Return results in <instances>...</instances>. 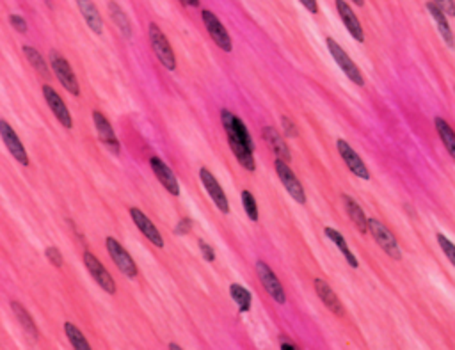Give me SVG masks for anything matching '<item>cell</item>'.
<instances>
[{
	"label": "cell",
	"mask_w": 455,
	"mask_h": 350,
	"mask_svg": "<svg viewBox=\"0 0 455 350\" xmlns=\"http://www.w3.org/2000/svg\"><path fill=\"white\" fill-rule=\"evenodd\" d=\"M221 119H222V126H224L226 137H228V142H230L231 152H233V155L237 156L238 164H240L245 171L252 173L254 169H257L254 156H252L254 155V152H251V149L244 144V141H242L240 135L237 133V128H235V123H233L235 116L231 114L230 111H222Z\"/></svg>",
	"instance_id": "1"
},
{
	"label": "cell",
	"mask_w": 455,
	"mask_h": 350,
	"mask_svg": "<svg viewBox=\"0 0 455 350\" xmlns=\"http://www.w3.org/2000/svg\"><path fill=\"white\" fill-rule=\"evenodd\" d=\"M149 43H151V48H154L155 55L158 58L161 65L164 66L169 72H175L176 69V59L175 52H172L171 45H169L168 38L164 36V32L161 31V27L157 23H149Z\"/></svg>",
	"instance_id": "2"
},
{
	"label": "cell",
	"mask_w": 455,
	"mask_h": 350,
	"mask_svg": "<svg viewBox=\"0 0 455 350\" xmlns=\"http://www.w3.org/2000/svg\"><path fill=\"white\" fill-rule=\"evenodd\" d=\"M50 66H52V69H54L55 76L59 79L62 88H64L69 95L73 96L81 95V86H79V80L77 76H75V73H73L72 66H69L68 61L62 58L61 53L55 52V50L50 52Z\"/></svg>",
	"instance_id": "3"
},
{
	"label": "cell",
	"mask_w": 455,
	"mask_h": 350,
	"mask_svg": "<svg viewBox=\"0 0 455 350\" xmlns=\"http://www.w3.org/2000/svg\"><path fill=\"white\" fill-rule=\"evenodd\" d=\"M368 228H370L372 236H374V240L379 244V248L383 249L388 256H391L393 260L402 258L397 238H395L393 233H391L383 222L377 221V219H368Z\"/></svg>",
	"instance_id": "4"
},
{
	"label": "cell",
	"mask_w": 455,
	"mask_h": 350,
	"mask_svg": "<svg viewBox=\"0 0 455 350\" xmlns=\"http://www.w3.org/2000/svg\"><path fill=\"white\" fill-rule=\"evenodd\" d=\"M325 43H327V48H330L333 59L337 61V65L340 66L341 72L348 76V80H352V82H354L356 86H365V79H363V75H361L360 68L356 66V62L348 58L347 52H345V50L341 48V46L338 45L333 38H327L325 39Z\"/></svg>",
	"instance_id": "5"
},
{
	"label": "cell",
	"mask_w": 455,
	"mask_h": 350,
	"mask_svg": "<svg viewBox=\"0 0 455 350\" xmlns=\"http://www.w3.org/2000/svg\"><path fill=\"white\" fill-rule=\"evenodd\" d=\"M257 274L260 278L262 285H264L265 292L271 295V299H274L278 304H285L287 302V295H285V290L281 286L280 279L274 274L271 267L265 262H257Z\"/></svg>",
	"instance_id": "6"
},
{
	"label": "cell",
	"mask_w": 455,
	"mask_h": 350,
	"mask_svg": "<svg viewBox=\"0 0 455 350\" xmlns=\"http://www.w3.org/2000/svg\"><path fill=\"white\" fill-rule=\"evenodd\" d=\"M276 173H278V178L281 180V183L285 185V189L288 191V194L295 199L297 203L304 205L306 203V192L302 189V185L299 183V180L295 178L294 171L288 168V162L283 159L276 160Z\"/></svg>",
	"instance_id": "7"
},
{
	"label": "cell",
	"mask_w": 455,
	"mask_h": 350,
	"mask_svg": "<svg viewBox=\"0 0 455 350\" xmlns=\"http://www.w3.org/2000/svg\"><path fill=\"white\" fill-rule=\"evenodd\" d=\"M105 245H107L109 255H111L112 262L118 265L119 271H121L125 276H128V278H135V276H137V265H135L132 256L125 251V248L119 244L118 240L109 236V238L105 240Z\"/></svg>",
	"instance_id": "8"
},
{
	"label": "cell",
	"mask_w": 455,
	"mask_h": 350,
	"mask_svg": "<svg viewBox=\"0 0 455 350\" xmlns=\"http://www.w3.org/2000/svg\"><path fill=\"white\" fill-rule=\"evenodd\" d=\"M84 265L86 269L89 271V274H91V278L95 279L96 283L100 285V288H104L105 292L111 293V295H114L116 293V283L114 279L111 278V274H109L107 271H105L104 263L100 262L98 258H96L93 253L86 251L84 253Z\"/></svg>",
	"instance_id": "9"
},
{
	"label": "cell",
	"mask_w": 455,
	"mask_h": 350,
	"mask_svg": "<svg viewBox=\"0 0 455 350\" xmlns=\"http://www.w3.org/2000/svg\"><path fill=\"white\" fill-rule=\"evenodd\" d=\"M201 18H203L205 27H207L208 34H210V38L214 39L215 45H217L221 50H224V52H231V48H233V45H231V38L230 34H228V31L224 29V25L221 23V20H219L212 11H207V9L201 13Z\"/></svg>",
	"instance_id": "10"
},
{
	"label": "cell",
	"mask_w": 455,
	"mask_h": 350,
	"mask_svg": "<svg viewBox=\"0 0 455 350\" xmlns=\"http://www.w3.org/2000/svg\"><path fill=\"white\" fill-rule=\"evenodd\" d=\"M199 178H201V183H203V187L207 189L208 196H210L212 201L215 203V206H217L222 213H230V203H228V198H226L224 191L221 189L215 176L212 175L207 168H201L199 169Z\"/></svg>",
	"instance_id": "11"
},
{
	"label": "cell",
	"mask_w": 455,
	"mask_h": 350,
	"mask_svg": "<svg viewBox=\"0 0 455 350\" xmlns=\"http://www.w3.org/2000/svg\"><path fill=\"white\" fill-rule=\"evenodd\" d=\"M43 96H45L46 103H48V107H50V111L54 112V116L57 118V121L61 123L64 128L72 130L73 128L72 114H69L68 107L64 105V102H62L61 96L57 95V91H55L52 86H43Z\"/></svg>",
	"instance_id": "12"
},
{
	"label": "cell",
	"mask_w": 455,
	"mask_h": 350,
	"mask_svg": "<svg viewBox=\"0 0 455 350\" xmlns=\"http://www.w3.org/2000/svg\"><path fill=\"white\" fill-rule=\"evenodd\" d=\"M337 148H338V153H340V156L344 159V162L347 164L348 171L354 173V175L360 176V178H363V180H370L368 168L365 166L363 160L360 159V155H358V153L351 148V144H348L347 141H344V139H338Z\"/></svg>",
	"instance_id": "13"
},
{
	"label": "cell",
	"mask_w": 455,
	"mask_h": 350,
	"mask_svg": "<svg viewBox=\"0 0 455 350\" xmlns=\"http://www.w3.org/2000/svg\"><path fill=\"white\" fill-rule=\"evenodd\" d=\"M0 137H2V141H4L6 148L9 149V153H11V155L18 160L20 164L29 166L27 152H25L23 144L20 142V137L15 133V130H13L11 126L4 121V119L0 121Z\"/></svg>",
	"instance_id": "14"
},
{
	"label": "cell",
	"mask_w": 455,
	"mask_h": 350,
	"mask_svg": "<svg viewBox=\"0 0 455 350\" xmlns=\"http://www.w3.org/2000/svg\"><path fill=\"white\" fill-rule=\"evenodd\" d=\"M93 121H95V126H96V132H98V137L100 141L104 142L105 146H107L109 149H111L114 155H119L121 153V146H119V141L118 137H116L114 133V128L111 126V123H109V119L105 118L102 112L95 111L93 112Z\"/></svg>",
	"instance_id": "15"
},
{
	"label": "cell",
	"mask_w": 455,
	"mask_h": 350,
	"mask_svg": "<svg viewBox=\"0 0 455 350\" xmlns=\"http://www.w3.org/2000/svg\"><path fill=\"white\" fill-rule=\"evenodd\" d=\"M149 166H151V171H154V175L157 176V180L162 183V185H164V189L169 192V194H172V196L180 194V185H178V180H176L175 173L171 171V168H169V166H165L164 162L158 159V156H151V159H149Z\"/></svg>",
	"instance_id": "16"
},
{
	"label": "cell",
	"mask_w": 455,
	"mask_h": 350,
	"mask_svg": "<svg viewBox=\"0 0 455 350\" xmlns=\"http://www.w3.org/2000/svg\"><path fill=\"white\" fill-rule=\"evenodd\" d=\"M334 4H337L338 15H340L341 22H344V25L347 27V31L351 32L352 38L356 39L358 43H363L365 41L363 27H361L360 20H358V16L354 15V11H352L351 6H348L345 0H337Z\"/></svg>",
	"instance_id": "17"
},
{
	"label": "cell",
	"mask_w": 455,
	"mask_h": 350,
	"mask_svg": "<svg viewBox=\"0 0 455 350\" xmlns=\"http://www.w3.org/2000/svg\"><path fill=\"white\" fill-rule=\"evenodd\" d=\"M130 217L132 221L135 222V226L139 228V231L142 233V235L146 236V238L151 242L154 245H157V248H164V238H162L161 231L157 229V226L154 224V222L149 221L148 217H146L144 213L141 212L139 208H130Z\"/></svg>",
	"instance_id": "18"
},
{
	"label": "cell",
	"mask_w": 455,
	"mask_h": 350,
	"mask_svg": "<svg viewBox=\"0 0 455 350\" xmlns=\"http://www.w3.org/2000/svg\"><path fill=\"white\" fill-rule=\"evenodd\" d=\"M315 290H317L322 304H324L325 308L330 309V311L333 313V315H337V316L344 315V306H341L340 299L337 297V293L333 292V288H331V286L327 285V283L317 278V279H315Z\"/></svg>",
	"instance_id": "19"
},
{
	"label": "cell",
	"mask_w": 455,
	"mask_h": 350,
	"mask_svg": "<svg viewBox=\"0 0 455 350\" xmlns=\"http://www.w3.org/2000/svg\"><path fill=\"white\" fill-rule=\"evenodd\" d=\"M427 11L430 13V16H433V20L436 22L437 25V31H440V34L443 36L444 43H447L448 46H454L455 45V38H454V32H451L450 25H448V18H447V13L443 11V9L440 8V6L436 4V2H427Z\"/></svg>",
	"instance_id": "20"
},
{
	"label": "cell",
	"mask_w": 455,
	"mask_h": 350,
	"mask_svg": "<svg viewBox=\"0 0 455 350\" xmlns=\"http://www.w3.org/2000/svg\"><path fill=\"white\" fill-rule=\"evenodd\" d=\"M77 6L82 13V18L89 25V29L95 34H102L104 32V20H102V15L96 9V6L93 4V0H77Z\"/></svg>",
	"instance_id": "21"
},
{
	"label": "cell",
	"mask_w": 455,
	"mask_h": 350,
	"mask_svg": "<svg viewBox=\"0 0 455 350\" xmlns=\"http://www.w3.org/2000/svg\"><path fill=\"white\" fill-rule=\"evenodd\" d=\"M341 199H344V205H345V210H347L348 217H351V221L356 224V228L360 229V233H368L370 231V228H368V219L367 215H365L363 208H361L360 205L356 203V199H352L351 196L344 194L341 196Z\"/></svg>",
	"instance_id": "22"
},
{
	"label": "cell",
	"mask_w": 455,
	"mask_h": 350,
	"mask_svg": "<svg viewBox=\"0 0 455 350\" xmlns=\"http://www.w3.org/2000/svg\"><path fill=\"white\" fill-rule=\"evenodd\" d=\"M264 139L269 142V146H271L272 149L276 152V155H278V159H283L287 160V162H290L292 160V153H290V148L287 146V142L281 139V135L278 132H276L274 128H271V126H265L264 128Z\"/></svg>",
	"instance_id": "23"
},
{
	"label": "cell",
	"mask_w": 455,
	"mask_h": 350,
	"mask_svg": "<svg viewBox=\"0 0 455 350\" xmlns=\"http://www.w3.org/2000/svg\"><path fill=\"white\" fill-rule=\"evenodd\" d=\"M324 235L327 236V238H330L331 242H333V244L337 245L338 249H340L341 255L345 256V260H347V263L352 267V269H358V267H360V263H358L356 256H354L351 253V249H348L347 242H345V238H344V236H341L340 231H337V229H334V228H325L324 229Z\"/></svg>",
	"instance_id": "24"
},
{
	"label": "cell",
	"mask_w": 455,
	"mask_h": 350,
	"mask_svg": "<svg viewBox=\"0 0 455 350\" xmlns=\"http://www.w3.org/2000/svg\"><path fill=\"white\" fill-rule=\"evenodd\" d=\"M434 125H436V130H437V133H440V139L443 141L444 148H447V152L450 153L451 159L455 160V132H454V128L448 125V121H444L443 118H440V116L434 119Z\"/></svg>",
	"instance_id": "25"
},
{
	"label": "cell",
	"mask_w": 455,
	"mask_h": 350,
	"mask_svg": "<svg viewBox=\"0 0 455 350\" xmlns=\"http://www.w3.org/2000/svg\"><path fill=\"white\" fill-rule=\"evenodd\" d=\"M107 8H109V15H111L112 22L118 25V29L123 32V36H125V38H132V25H130V22H128V16H126L125 11L119 8L118 2L111 0Z\"/></svg>",
	"instance_id": "26"
},
{
	"label": "cell",
	"mask_w": 455,
	"mask_h": 350,
	"mask_svg": "<svg viewBox=\"0 0 455 350\" xmlns=\"http://www.w3.org/2000/svg\"><path fill=\"white\" fill-rule=\"evenodd\" d=\"M11 308H13V311H15L16 318L20 320V324H22L23 331L27 332V335H31L34 339H38L39 331H38V328H36V322L32 320V316L27 313V309L23 308L20 302H15V301L11 302Z\"/></svg>",
	"instance_id": "27"
},
{
	"label": "cell",
	"mask_w": 455,
	"mask_h": 350,
	"mask_svg": "<svg viewBox=\"0 0 455 350\" xmlns=\"http://www.w3.org/2000/svg\"><path fill=\"white\" fill-rule=\"evenodd\" d=\"M230 293H231V299L237 302L240 313H247L249 309H251V292H249L247 288L233 283V285L230 286Z\"/></svg>",
	"instance_id": "28"
},
{
	"label": "cell",
	"mask_w": 455,
	"mask_h": 350,
	"mask_svg": "<svg viewBox=\"0 0 455 350\" xmlns=\"http://www.w3.org/2000/svg\"><path fill=\"white\" fill-rule=\"evenodd\" d=\"M64 332H66V336H68V339H69V343H72L73 349H77V350L91 349V345L88 343L86 336L79 331V328H75V325L69 324V322H66L64 324Z\"/></svg>",
	"instance_id": "29"
},
{
	"label": "cell",
	"mask_w": 455,
	"mask_h": 350,
	"mask_svg": "<svg viewBox=\"0 0 455 350\" xmlns=\"http://www.w3.org/2000/svg\"><path fill=\"white\" fill-rule=\"evenodd\" d=\"M23 53H25L27 61L31 62L32 68H34L36 72L39 73V75L48 76V66H46V62L43 61L41 53H39L38 50L32 48V46H29V45H25V46H23Z\"/></svg>",
	"instance_id": "30"
},
{
	"label": "cell",
	"mask_w": 455,
	"mask_h": 350,
	"mask_svg": "<svg viewBox=\"0 0 455 350\" xmlns=\"http://www.w3.org/2000/svg\"><path fill=\"white\" fill-rule=\"evenodd\" d=\"M242 205H244L245 213H247V217L251 221H258V206H257V199L254 196L251 194L249 191H242Z\"/></svg>",
	"instance_id": "31"
},
{
	"label": "cell",
	"mask_w": 455,
	"mask_h": 350,
	"mask_svg": "<svg viewBox=\"0 0 455 350\" xmlns=\"http://www.w3.org/2000/svg\"><path fill=\"white\" fill-rule=\"evenodd\" d=\"M437 244H440V248L443 249V253H444V256L448 258V262L455 267V244L454 242H450V240H448V236H444L443 233H437Z\"/></svg>",
	"instance_id": "32"
},
{
	"label": "cell",
	"mask_w": 455,
	"mask_h": 350,
	"mask_svg": "<svg viewBox=\"0 0 455 350\" xmlns=\"http://www.w3.org/2000/svg\"><path fill=\"white\" fill-rule=\"evenodd\" d=\"M46 258L50 260V263H52V265L57 267V269H61L62 267V256H61V251H59L57 248L46 249Z\"/></svg>",
	"instance_id": "33"
},
{
	"label": "cell",
	"mask_w": 455,
	"mask_h": 350,
	"mask_svg": "<svg viewBox=\"0 0 455 350\" xmlns=\"http://www.w3.org/2000/svg\"><path fill=\"white\" fill-rule=\"evenodd\" d=\"M9 23L15 27L16 31L22 32V34L23 32H27V22H25L20 15H9Z\"/></svg>",
	"instance_id": "34"
},
{
	"label": "cell",
	"mask_w": 455,
	"mask_h": 350,
	"mask_svg": "<svg viewBox=\"0 0 455 350\" xmlns=\"http://www.w3.org/2000/svg\"><path fill=\"white\" fill-rule=\"evenodd\" d=\"M198 248H199V251H201V255H203V258L207 260V262H214V260H215L214 249H212L210 245H208L207 242H205V240H199Z\"/></svg>",
	"instance_id": "35"
},
{
	"label": "cell",
	"mask_w": 455,
	"mask_h": 350,
	"mask_svg": "<svg viewBox=\"0 0 455 350\" xmlns=\"http://www.w3.org/2000/svg\"><path fill=\"white\" fill-rule=\"evenodd\" d=\"M281 125H283L285 133H287L288 137H297V130H295V125L290 121V118H287V116H281Z\"/></svg>",
	"instance_id": "36"
},
{
	"label": "cell",
	"mask_w": 455,
	"mask_h": 350,
	"mask_svg": "<svg viewBox=\"0 0 455 350\" xmlns=\"http://www.w3.org/2000/svg\"><path fill=\"white\" fill-rule=\"evenodd\" d=\"M448 16H455V2L454 0H434Z\"/></svg>",
	"instance_id": "37"
},
{
	"label": "cell",
	"mask_w": 455,
	"mask_h": 350,
	"mask_svg": "<svg viewBox=\"0 0 455 350\" xmlns=\"http://www.w3.org/2000/svg\"><path fill=\"white\" fill-rule=\"evenodd\" d=\"M191 228H192V222L189 221V219H180V222H178V226H176V235H185V233H191Z\"/></svg>",
	"instance_id": "38"
},
{
	"label": "cell",
	"mask_w": 455,
	"mask_h": 350,
	"mask_svg": "<svg viewBox=\"0 0 455 350\" xmlns=\"http://www.w3.org/2000/svg\"><path fill=\"white\" fill-rule=\"evenodd\" d=\"M304 8L308 9V11L311 13V15H317L318 13V6H317V0H299Z\"/></svg>",
	"instance_id": "39"
},
{
	"label": "cell",
	"mask_w": 455,
	"mask_h": 350,
	"mask_svg": "<svg viewBox=\"0 0 455 350\" xmlns=\"http://www.w3.org/2000/svg\"><path fill=\"white\" fill-rule=\"evenodd\" d=\"M185 6H191V8H198L199 0H182Z\"/></svg>",
	"instance_id": "40"
},
{
	"label": "cell",
	"mask_w": 455,
	"mask_h": 350,
	"mask_svg": "<svg viewBox=\"0 0 455 350\" xmlns=\"http://www.w3.org/2000/svg\"><path fill=\"white\" fill-rule=\"evenodd\" d=\"M295 349H297V346L292 345V343H287V342L281 343V350H295Z\"/></svg>",
	"instance_id": "41"
},
{
	"label": "cell",
	"mask_w": 455,
	"mask_h": 350,
	"mask_svg": "<svg viewBox=\"0 0 455 350\" xmlns=\"http://www.w3.org/2000/svg\"><path fill=\"white\" fill-rule=\"evenodd\" d=\"M169 350H180V345H176V343H169Z\"/></svg>",
	"instance_id": "42"
},
{
	"label": "cell",
	"mask_w": 455,
	"mask_h": 350,
	"mask_svg": "<svg viewBox=\"0 0 455 350\" xmlns=\"http://www.w3.org/2000/svg\"><path fill=\"white\" fill-rule=\"evenodd\" d=\"M352 2H356L358 6H363L365 4V0H352Z\"/></svg>",
	"instance_id": "43"
}]
</instances>
